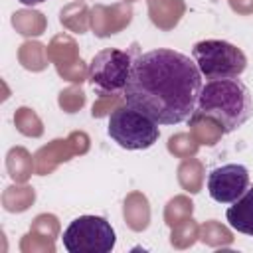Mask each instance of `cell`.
Returning <instances> with one entry per match:
<instances>
[{
  "label": "cell",
  "instance_id": "5b68a950",
  "mask_svg": "<svg viewBox=\"0 0 253 253\" xmlns=\"http://www.w3.org/2000/svg\"><path fill=\"white\" fill-rule=\"evenodd\" d=\"M132 53L125 49L107 47L93 55L89 63V83L101 97L123 95L132 69Z\"/></svg>",
  "mask_w": 253,
  "mask_h": 253
},
{
  "label": "cell",
  "instance_id": "9c48e42d",
  "mask_svg": "<svg viewBox=\"0 0 253 253\" xmlns=\"http://www.w3.org/2000/svg\"><path fill=\"white\" fill-rule=\"evenodd\" d=\"M18 2H22L24 6H36V4H42L45 0H18Z\"/></svg>",
  "mask_w": 253,
  "mask_h": 253
},
{
  "label": "cell",
  "instance_id": "277c9868",
  "mask_svg": "<svg viewBox=\"0 0 253 253\" xmlns=\"http://www.w3.org/2000/svg\"><path fill=\"white\" fill-rule=\"evenodd\" d=\"M107 130L109 136L125 150H146L160 136L158 123L128 105L111 113Z\"/></svg>",
  "mask_w": 253,
  "mask_h": 253
},
{
  "label": "cell",
  "instance_id": "8992f818",
  "mask_svg": "<svg viewBox=\"0 0 253 253\" xmlns=\"http://www.w3.org/2000/svg\"><path fill=\"white\" fill-rule=\"evenodd\" d=\"M63 247L69 253H111L117 243L111 221L101 215H79L63 231Z\"/></svg>",
  "mask_w": 253,
  "mask_h": 253
},
{
  "label": "cell",
  "instance_id": "ba28073f",
  "mask_svg": "<svg viewBox=\"0 0 253 253\" xmlns=\"http://www.w3.org/2000/svg\"><path fill=\"white\" fill-rule=\"evenodd\" d=\"M225 219L231 229L253 237V188H249L239 200H235L227 208Z\"/></svg>",
  "mask_w": 253,
  "mask_h": 253
},
{
  "label": "cell",
  "instance_id": "7a4b0ae2",
  "mask_svg": "<svg viewBox=\"0 0 253 253\" xmlns=\"http://www.w3.org/2000/svg\"><path fill=\"white\" fill-rule=\"evenodd\" d=\"M253 115V95L239 77L210 79L202 85L190 121L211 119L221 132H233Z\"/></svg>",
  "mask_w": 253,
  "mask_h": 253
},
{
  "label": "cell",
  "instance_id": "52a82bcc",
  "mask_svg": "<svg viewBox=\"0 0 253 253\" xmlns=\"http://www.w3.org/2000/svg\"><path fill=\"white\" fill-rule=\"evenodd\" d=\"M249 190V172L243 164H223L210 172L208 194L217 204H233Z\"/></svg>",
  "mask_w": 253,
  "mask_h": 253
},
{
  "label": "cell",
  "instance_id": "3957f363",
  "mask_svg": "<svg viewBox=\"0 0 253 253\" xmlns=\"http://www.w3.org/2000/svg\"><path fill=\"white\" fill-rule=\"evenodd\" d=\"M192 57L202 73L210 79H229L239 77L247 67L245 53L223 40H202L192 47Z\"/></svg>",
  "mask_w": 253,
  "mask_h": 253
},
{
  "label": "cell",
  "instance_id": "6da1fadb",
  "mask_svg": "<svg viewBox=\"0 0 253 253\" xmlns=\"http://www.w3.org/2000/svg\"><path fill=\"white\" fill-rule=\"evenodd\" d=\"M200 89L202 73L194 57L158 47L134 57L123 99L158 125H178L192 119Z\"/></svg>",
  "mask_w": 253,
  "mask_h": 253
}]
</instances>
